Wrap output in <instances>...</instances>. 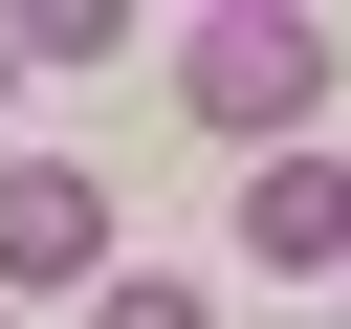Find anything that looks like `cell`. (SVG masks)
<instances>
[{
    "mask_svg": "<svg viewBox=\"0 0 351 329\" xmlns=\"http://www.w3.org/2000/svg\"><path fill=\"white\" fill-rule=\"evenodd\" d=\"M176 110L263 175V154H307V110H329V22H285V0H197L176 22Z\"/></svg>",
    "mask_w": 351,
    "mask_h": 329,
    "instance_id": "1",
    "label": "cell"
},
{
    "mask_svg": "<svg viewBox=\"0 0 351 329\" xmlns=\"http://www.w3.org/2000/svg\"><path fill=\"white\" fill-rule=\"evenodd\" d=\"M0 285H110V175L88 154H0Z\"/></svg>",
    "mask_w": 351,
    "mask_h": 329,
    "instance_id": "2",
    "label": "cell"
},
{
    "mask_svg": "<svg viewBox=\"0 0 351 329\" xmlns=\"http://www.w3.org/2000/svg\"><path fill=\"white\" fill-rule=\"evenodd\" d=\"M241 263L329 285V263H351V154H263V175H241Z\"/></svg>",
    "mask_w": 351,
    "mask_h": 329,
    "instance_id": "3",
    "label": "cell"
},
{
    "mask_svg": "<svg viewBox=\"0 0 351 329\" xmlns=\"http://www.w3.org/2000/svg\"><path fill=\"white\" fill-rule=\"evenodd\" d=\"M88 329H219V307H197L176 263H110V285H88Z\"/></svg>",
    "mask_w": 351,
    "mask_h": 329,
    "instance_id": "4",
    "label": "cell"
},
{
    "mask_svg": "<svg viewBox=\"0 0 351 329\" xmlns=\"http://www.w3.org/2000/svg\"><path fill=\"white\" fill-rule=\"evenodd\" d=\"M22 66H44V22H0V88H22Z\"/></svg>",
    "mask_w": 351,
    "mask_h": 329,
    "instance_id": "5",
    "label": "cell"
},
{
    "mask_svg": "<svg viewBox=\"0 0 351 329\" xmlns=\"http://www.w3.org/2000/svg\"><path fill=\"white\" fill-rule=\"evenodd\" d=\"M0 329H22V307H0Z\"/></svg>",
    "mask_w": 351,
    "mask_h": 329,
    "instance_id": "6",
    "label": "cell"
}]
</instances>
